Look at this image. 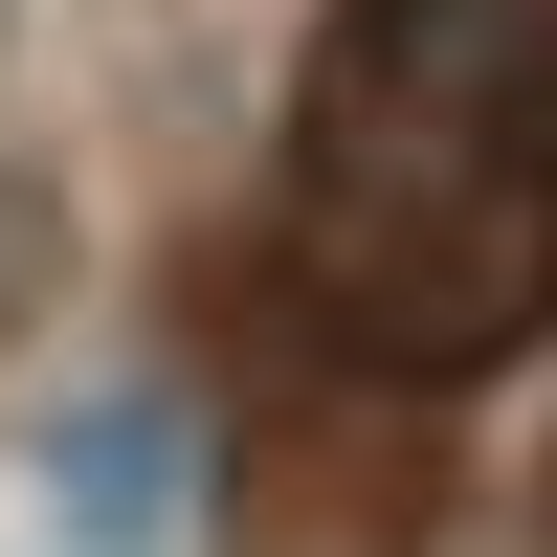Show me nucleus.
Returning <instances> with one entry per match:
<instances>
[{
  "mask_svg": "<svg viewBox=\"0 0 557 557\" xmlns=\"http://www.w3.org/2000/svg\"><path fill=\"white\" fill-rule=\"evenodd\" d=\"M290 290L357 380L557 335V0H335L290 89Z\"/></svg>",
  "mask_w": 557,
  "mask_h": 557,
  "instance_id": "1",
  "label": "nucleus"
},
{
  "mask_svg": "<svg viewBox=\"0 0 557 557\" xmlns=\"http://www.w3.org/2000/svg\"><path fill=\"white\" fill-rule=\"evenodd\" d=\"M45 312H67V201L0 157V335H45Z\"/></svg>",
  "mask_w": 557,
  "mask_h": 557,
  "instance_id": "2",
  "label": "nucleus"
}]
</instances>
